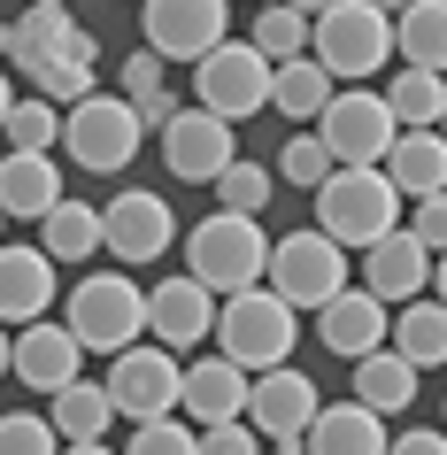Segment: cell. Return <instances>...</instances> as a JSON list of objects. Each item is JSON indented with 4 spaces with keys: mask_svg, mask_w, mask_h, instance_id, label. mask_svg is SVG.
<instances>
[{
    "mask_svg": "<svg viewBox=\"0 0 447 455\" xmlns=\"http://www.w3.org/2000/svg\"><path fill=\"white\" fill-rule=\"evenodd\" d=\"M301 440L308 455H386V417L371 402H324Z\"/></svg>",
    "mask_w": 447,
    "mask_h": 455,
    "instance_id": "obj_22",
    "label": "cell"
},
{
    "mask_svg": "<svg viewBox=\"0 0 447 455\" xmlns=\"http://www.w3.org/2000/svg\"><path fill=\"white\" fill-rule=\"evenodd\" d=\"M270 193H278V170H262V163H224V178H216V209L262 216V209H270Z\"/></svg>",
    "mask_w": 447,
    "mask_h": 455,
    "instance_id": "obj_34",
    "label": "cell"
},
{
    "mask_svg": "<svg viewBox=\"0 0 447 455\" xmlns=\"http://www.w3.org/2000/svg\"><path fill=\"white\" fill-rule=\"evenodd\" d=\"M54 8H70V0H54Z\"/></svg>",
    "mask_w": 447,
    "mask_h": 455,
    "instance_id": "obj_50",
    "label": "cell"
},
{
    "mask_svg": "<svg viewBox=\"0 0 447 455\" xmlns=\"http://www.w3.org/2000/svg\"><path fill=\"white\" fill-rule=\"evenodd\" d=\"M147 332L163 339V347H201V339H216V286H201L193 270L147 286Z\"/></svg>",
    "mask_w": 447,
    "mask_h": 455,
    "instance_id": "obj_16",
    "label": "cell"
},
{
    "mask_svg": "<svg viewBox=\"0 0 447 455\" xmlns=\"http://www.w3.org/2000/svg\"><path fill=\"white\" fill-rule=\"evenodd\" d=\"M16 371V339H8V324H0V379Z\"/></svg>",
    "mask_w": 447,
    "mask_h": 455,
    "instance_id": "obj_46",
    "label": "cell"
},
{
    "mask_svg": "<svg viewBox=\"0 0 447 455\" xmlns=\"http://www.w3.org/2000/svg\"><path fill=\"white\" fill-rule=\"evenodd\" d=\"M140 31L163 62H201L216 39H232V0H140Z\"/></svg>",
    "mask_w": 447,
    "mask_h": 455,
    "instance_id": "obj_12",
    "label": "cell"
},
{
    "mask_svg": "<svg viewBox=\"0 0 447 455\" xmlns=\"http://www.w3.org/2000/svg\"><path fill=\"white\" fill-rule=\"evenodd\" d=\"M0 54H8V62H16L31 85H39L47 70L93 62V31L77 24L70 8H54V0H31L24 16H8V24H0Z\"/></svg>",
    "mask_w": 447,
    "mask_h": 455,
    "instance_id": "obj_9",
    "label": "cell"
},
{
    "mask_svg": "<svg viewBox=\"0 0 447 455\" xmlns=\"http://www.w3.org/2000/svg\"><path fill=\"white\" fill-rule=\"evenodd\" d=\"M62 293H54V255L47 247H8L0 240V324H39Z\"/></svg>",
    "mask_w": 447,
    "mask_h": 455,
    "instance_id": "obj_20",
    "label": "cell"
},
{
    "mask_svg": "<svg viewBox=\"0 0 447 455\" xmlns=\"http://www.w3.org/2000/svg\"><path fill=\"white\" fill-rule=\"evenodd\" d=\"M316 332H324V355H371V347H386V293L371 286H339L316 309Z\"/></svg>",
    "mask_w": 447,
    "mask_h": 455,
    "instance_id": "obj_19",
    "label": "cell"
},
{
    "mask_svg": "<svg viewBox=\"0 0 447 455\" xmlns=\"http://www.w3.org/2000/svg\"><path fill=\"white\" fill-rule=\"evenodd\" d=\"M386 178H394L409 201H424V193H447V132H440V124L394 132V147H386Z\"/></svg>",
    "mask_w": 447,
    "mask_h": 455,
    "instance_id": "obj_23",
    "label": "cell"
},
{
    "mask_svg": "<svg viewBox=\"0 0 447 455\" xmlns=\"http://www.w3.org/2000/svg\"><path fill=\"white\" fill-rule=\"evenodd\" d=\"M386 455H447V425H409V432H394Z\"/></svg>",
    "mask_w": 447,
    "mask_h": 455,
    "instance_id": "obj_42",
    "label": "cell"
},
{
    "mask_svg": "<svg viewBox=\"0 0 447 455\" xmlns=\"http://www.w3.org/2000/svg\"><path fill=\"white\" fill-rule=\"evenodd\" d=\"M417 363L401 355V347H371V355H355V402H371L378 417H401V409L417 402Z\"/></svg>",
    "mask_w": 447,
    "mask_h": 455,
    "instance_id": "obj_25",
    "label": "cell"
},
{
    "mask_svg": "<svg viewBox=\"0 0 447 455\" xmlns=\"http://www.w3.org/2000/svg\"><path fill=\"white\" fill-rule=\"evenodd\" d=\"M255 8H262V0H255Z\"/></svg>",
    "mask_w": 447,
    "mask_h": 455,
    "instance_id": "obj_54",
    "label": "cell"
},
{
    "mask_svg": "<svg viewBox=\"0 0 447 455\" xmlns=\"http://www.w3.org/2000/svg\"><path fill=\"white\" fill-rule=\"evenodd\" d=\"M39 93L62 100V108H77L85 93H100V77H93V62H70V70H47V77H39Z\"/></svg>",
    "mask_w": 447,
    "mask_h": 455,
    "instance_id": "obj_39",
    "label": "cell"
},
{
    "mask_svg": "<svg viewBox=\"0 0 447 455\" xmlns=\"http://www.w3.org/2000/svg\"><path fill=\"white\" fill-rule=\"evenodd\" d=\"M409 232H417V240L432 247V255H440V247H447V193H424V201H417V216H409Z\"/></svg>",
    "mask_w": 447,
    "mask_h": 455,
    "instance_id": "obj_41",
    "label": "cell"
},
{
    "mask_svg": "<svg viewBox=\"0 0 447 455\" xmlns=\"http://www.w3.org/2000/svg\"><path fill=\"white\" fill-rule=\"evenodd\" d=\"M394 347L417 363V371H447V301L440 293H432V301H401Z\"/></svg>",
    "mask_w": 447,
    "mask_h": 455,
    "instance_id": "obj_30",
    "label": "cell"
},
{
    "mask_svg": "<svg viewBox=\"0 0 447 455\" xmlns=\"http://www.w3.org/2000/svg\"><path fill=\"white\" fill-rule=\"evenodd\" d=\"M316 224H324L339 247H371V240H386L401 224V186L378 163H339L324 186H316Z\"/></svg>",
    "mask_w": 447,
    "mask_h": 455,
    "instance_id": "obj_2",
    "label": "cell"
},
{
    "mask_svg": "<svg viewBox=\"0 0 447 455\" xmlns=\"http://www.w3.org/2000/svg\"><path fill=\"white\" fill-rule=\"evenodd\" d=\"M8 108H16V93H8V70H0V124H8Z\"/></svg>",
    "mask_w": 447,
    "mask_h": 455,
    "instance_id": "obj_47",
    "label": "cell"
},
{
    "mask_svg": "<svg viewBox=\"0 0 447 455\" xmlns=\"http://www.w3.org/2000/svg\"><path fill=\"white\" fill-rule=\"evenodd\" d=\"M432 293H440V301H447V247H440V255H432Z\"/></svg>",
    "mask_w": 447,
    "mask_h": 455,
    "instance_id": "obj_45",
    "label": "cell"
},
{
    "mask_svg": "<svg viewBox=\"0 0 447 455\" xmlns=\"http://www.w3.org/2000/svg\"><path fill=\"white\" fill-rule=\"evenodd\" d=\"M378 8H386V16H401V8H409V0H378Z\"/></svg>",
    "mask_w": 447,
    "mask_h": 455,
    "instance_id": "obj_49",
    "label": "cell"
},
{
    "mask_svg": "<svg viewBox=\"0 0 447 455\" xmlns=\"http://www.w3.org/2000/svg\"><path fill=\"white\" fill-rule=\"evenodd\" d=\"M394 54L447 77V0H409L394 16Z\"/></svg>",
    "mask_w": 447,
    "mask_h": 455,
    "instance_id": "obj_27",
    "label": "cell"
},
{
    "mask_svg": "<svg viewBox=\"0 0 447 455\" xmlns=\"http://www.w3.org/2000/svg\"><path fill=\"white\" fill-rule=\"evenodd\" d=\"M293 8H301V16H324V8H331V0H293Z\"/></svg>",
    "mask_w": 447,
    "mask_h": 455,
    "instance_id": "obj_48",
    "label": "cell"
},
{
    "mask_svg": "<svg viewBox=\"0 0 447 455\" xmlns=\"http://www.w3.org/2000/svg\"><path fill=\"white\" fill-rule=\"evenodd\" d=\"M293 339H301V309H293L278 286H239V293L216 301V347L232 363H247V371L285 363Z\"/></svg>",
    "mask_w": 447,
    "mask_h": 455,
    "instance_id": "obj_1",
    "label": "cell"
},
{
    "mask_svg": "<svg viewBox=\"0 0 447 455\" xmlns=\"http://www.w3.org/2000/svg\"><path fill=\"white\" fill-rule=\"evenodd\" d=\"M255 47L270 54V62L308 54V16L293 8V0H262V8H255Z\"/></svg>",
    "mask_w": 447,
    "mask_h": 455,
    "instance_id": "obj_33",
    "label": "cell"
},
{
    "mask_svg": "<svg viewBox=\"0 0 447 455\" xmlns=\"http://www.w3.org/2000/svg\"><path fill=\"white\" fill-rule=\"evenodd\" d=\"M308 54H316L331 77L363 85V77L386 70V54H394V16H386L378 0H331L324 16H308Z\"/></svg>",
    "mask_w": 447,
    "mask_h": 455,
    "instance_id": "obj_4",
    "label": "cell"
},
{
    "mask_svg": "<svg viewBox=\"0 0 447 455\" xmlns=\"http://www.w3.org/2000/svg\"><path fill=\"white\" fill-rule=\"evenodd\" d=\"M386 108H394L401 132L440 124V116H447V77H440V70H417V62H401V77L386 85Z\"/></svg>",
    "mask_w": 447,
    "mask_h": 455,
    "instance_id": "obj_31",
    "label": "cell"
},
{
    "mask_svg": "<svg viewBox=\"0 0 447 455\" xmlns=\"http://www.w3.org/2000/svg\"><path fill=\"white\" fill-rule=\"evenodd\" d=\"M0 140L16 147V155H54V147H62V100H47V93L16 100L8 124H0Z\"/></svg>",
    "mask_w": 447,
    "mask_h": 455,
    "instance_id": "obj_32",
    "label": "cell"
},
{
    "mask_svg": "<svg viewBox=\"0 0 447 455\" xmlns=\"http://www.w3.org/2000/svg\"><path fill=\"white\" fill-rule=\"evenodd\" d=\"M62 201V163L54 155H0V209L16 216V224H39V216Z\"/></svg>",
    "mask_w": 447,
    "mask_h": 455,
    "instance_id": "obj_24",
    "label": "cell"
},
{
    "mask_svg": "<svg viewBox=\"0 0 447 455\" xmlns=\"http://www.w3.org/2000/svg\"><path fill=\"white\" fill-rule=\"evenodd\" d=\"M147 124L140 108H132V93H85L77 108H62V155H70L77 170H124L132 155H140Z\"/></svg>",
    "mask_w": 447,
    "mask_h": 455,
    "instance_id": "obj_7",
    "label": "cell"
},
{
    "mask_svg": "<svg viewBox=\"0 0 447 455\" xmlns=\"http://www.w3.org/2000/svg\"><path fill=\"white\" fill-rule=\"evenodd\" d=\"M440 417H447V409H440Z\"/></svg>",
    "mask_w": 447,
    "mask_h": 455,
    "instance_id": "obj_53",
    "label": "cell"
},
{
    "mask_svg": "<svg viewBox=\"0 0 447 455\" xmlns=\"http://www.w3.org/2000/svg\"><path fill=\"white\" fill-rule=\"evenodd\" d=\"M170 240H178V216H170L163 193H116V201L100 209V247H108L124 270L163 263Z\"/></svg>",
    "mask_w": 447,
    "mask_h": 455,
    "instance_id": "obj_14",
    "label": "cell"
},
{
    "mask_svg": "<svg viewBox=\"0 0 447 455\" xmlns=\"http://www.w3.org/2000/svg\"><path fill=\"white\" fill-rule=\"evenodd\" d=\"M270 286H278L293 309H324L331 293L347 286V247L331 240L324 224L285 232V240H270Z\"/></svg>",
    "mask_w": 447,
    "mask_h": 455,
    "instance_id": "obj_10",
    "label": "cell"
},
{
    "mask_svg": "<svg viewBox=\"0 0 447 455\" xmlns=\"http://www.w3.org/2000/svg\"><path fill=\"white\" fill-rule=\"evenodd\" d=\"M0 224H8V209H0Z\"/></svg>",
    "mask_w": 447,
    "mask_h": 455,
    "instance_id": "obj_51",
    "label": "cell"
},
{
    "mask_svg": "<svg viewBox=\"0 0 447 455\" xmlns=\"http://www.w3.org/2000/svg\"><path fill=\"white\" fill-rule=\"evenodd\" d=\"M247 386H255V371L216 347V355L186 363V394H178V409L201 417V425H224V417H247Z\"/></svg>",
    "mask_w": 447,
    "mask_h": 455,
    "instance_id": "obj_21",
    "label": "cell"
},
{
    "mask_svg": "<svg viewBox=\"0 0 447 455\" xmlns=\"http://www.w3.org/2000/svg\"><path fill=\"white\" fill-rule=\"evenodd\" d=\"M39 247H47L54 263H85V255H100V209L62 193V201L39 216Z\"/></svg>",
    "mask_w": 447,
    "mask_h": 455,
    "instance_id": "obj_28",
    "label": "cell"
},
{
    "mask_svg": "<svg viewBox=\"0 0 447 455\" xmlns=\"http://www.w3.org/2000/svg\"><path fill=\"white\" fill-rule=\"evenodd\" d=\"M0 455H62V432H54V417L39 409H16V417H0Z\"/></svg>",
    "mask_w": 447,
    "mask_h": 455,
    "instance_id": "obj_37",
    "label": "cell"
},
{
    "mask_svg": "<svg viewBox=\"0 0 447 455\" xmlns=\"http://www.w3.org/2000/svg\"><path fill=\"white\" fill-rule=\"evenodd\" d=\"M331 85H339V77H331L316 54H293V62H278V77H270V108L293 116V124H308V116H324Z\"/></svg>",
    "mask_w": 447,
    "mask_h": 455,
    "instance_id": "obj_29",
    "label": "cell"
},
{
    "mask_svg": "<svg viewBox=\"0 0 447 455\" xmlns=\"http://www.w3.org/2000/svg\"><path fill=\"white\" fill-rule=\"evenodd\" d=\"M270 77H278V62L255 47V39H216L201 62H193V100L201 108H216V116H262L270 108Z\"/></svg>",
    "mask_w": 447,
    "mask_h": 455,
    "instance_id": "obj_6",
    "label": "cell"
},
{
    "mask_svg": "<svg viewBox=\"0 0 447 455\" xmlns=\"http://www.w3.org/2000/svg\"><path fill=\"white\" fill-rule=\"evenodd\" d=\"M108 402H116V417H170L178 409V394H186V363H178V347H163V339L147 332L132 339V347H116L108 355Z\"/></svg>",
    "mask_w": 447,
    "mask_h": 455,
    "instance_id": "obj_8",
    "label": "cell"
},
{
    "mask_svg": "<svg viewBox=\"0 0 447 455\" xmlns=\"http://www.w3.org/2000/svg\"><path fill=\"white\" fill-rule=\"evenodd\" d=\"M440 132H447V116H440Z\"/></svg>",
    "mask_w": 447,
    "mask_h": 455,
    "instance_id": "obj_52",
    "label": "cell"
},
{
    "mask_svg": "<svg viewBox=\"0 0 447 455\" xmlns=\"http://www.w3.org/2000/svg\"><path fill=\"white\" fill-rule=\"evenodd\" d=\"M77 363H85V339L70 332V324H16V371L8 379L31 386V394H54V386H70L77 379Z\"/></svg>",
    "mask_w": 447,
    "mask_h": 455,
    "instance_id": "obj_17",
    "label": "cell"
},
{
    "mask_svg": "<svg viewBox=\"0 0 447 455\" xmlns=\"http://www.w3.org/2000/svg\"><path fill=\"white\" fill-rule=\"evenodd\" d=\"M124 455H201V432L170 409V417H140L132 425V440H124Z\"/></svg>",
    "mask_w": 447,
    "mask_h": 455,
    "instance_id": "obj_36",
    "label": "cell"
},
{
    "mask_svg": "<svg viewBox=\"0 0 447 455\" xmlns=\"http://www.w3.org/2000/svg\"><path fill=\"white\" fill-rule=\"evenodd\" d=\"M163 163L178 186H216L224 178V163H239L232 147V116H216V108H178V116L163 124Z\"/></svg>",
    "mask_w": 447,
    "mask_h": 455,
    "instance_id": "obj_13",
    "label": "cell"
},
{
    "mask_svg": "<svg viewBox=\"0 0 447 455\" xmlns=\"http://www.w3.org/2000/svg\"><path fill=\"white\" fill-rule=\"evenodd\" d=\"M62 455H116L108 440H62Z\"/></svg>",
    "mask_w": 447,
    "mask_h": 455,
    "instance_id": "obj_43",
    "label": "cell"
},
{
    "mask_svg": "<svg viewBox=\"0 0 447 455\" xmlns=\"http://www.w3.org/2000/svg\"><path fill=\"white\" fill-rule=\"evenodd\" d=\"M186 270L216 293H239V286H262L270 278V240H262V216H239V209H216L186 232Z\"/></svg>",
    "mask_w": 447,
    "mask_h": 455,
    "instance_id": "obj_3",
    "label": "cell"
},
{
    "mask_svg": "<svg viewBox=\"0 0 447 455\" xmlns=\"http://www.w3.org/2000/svg\"><path fill=\"white\" fill-rule=\"evenodd\" d=\"M47 417H54V432H62V440H108L116 402H108V386H100V379H85V371H77L70 386H54V394H47Z\"/></svg>",
    "mask_w": 447,
    "mask_h": 455,
    "instance_id": "obj_26",
    "label": "cell"
},
{
    "mask_svg": "<svg viewBox=\"0 0 447 455\" xmlns=\"http://www.w3.org/2000/svg\"><path fill=\"white\" fill-rule=\"evenodd\" d=\"M394 108H386V93H371V85H347V93L324 100V116H316V140L331 147V163H386V147H394Z\"/></svg>",
    "mask_w": 447,
    "mask_h": 455,
    "instance_id": "obj_11",
    "label": "cell"
},
{
    "mask_svg": "<svg viewBox=\"0 0 447 455\" xmlns=\"http://www.w3.org/2000/svg\"><path fill=\"white\" fill-rule=\"evenodd\" d=\"M363 286L386 293V301H417V293H432V247H424L409 224H394L386 240L363 247Z\"/></svg>",
    "mask_w": 447,
    "mask_h": 455,
    "instance_id": "obj_18",
    "label": "cell"
},
{
    "mask_svg": "<svg viewBox=\"0 0 447 455\" xmlns=\"http://www.w3.org/2000/svg\"><path fill=\"white\" fill-rule=\"evenodd\" d=\"M270 170H278L285 186H301V193H316V186H324V178H331V170H339V163H331V147L316 140V132H293V140L278 147V163H270Z\"/></svg>",
    "mask_w": 447,
    "mask_h": 455,
    "instance_id": "obj_35",
    "label": "cell"
},
{
    "mask_svg": "<svg viewBox=\"0 0 447 455\" xmlns=\"http://www.w3.org/2000/svg\"><path fill=\"white\" fill-rule=\"evenodd\" d=\"M270 455H308V440H301V432H285V440H270Z\"/></svg>",
    "mask_w": 447,
    "mask_h": 455,
    "instance_id": "obj_44",
    "label": "cell"
},
{
    "mask_svg": "<svg viewBox=\"0 0 447 455\" xmlns=\"http://www.w3.org/2000/svg\"><path fill=\"white\" fill-rule=\"evenodd\" d=\"M163 70H170V62L155 47H132V54H124V93H132V100H140V93H163Z\"/></svg>",
    "mask_w": 447,
    "mask_h": 455,
    "instance_id": "obj_40",
    "label": "cell"
},
{
    "mask_svg": "<svg viewBox=\"0 0 447 455\" xmlns=\"http://www.w3.org/2000/svg\"><path fill=\"white\" fill-rule=\"evenodd\" d=\"M201 455H262V432L247 417H224V425H201Z\"/></svg>",
    "mask_w": 447,
    "mask_h": 455,
    "instance_id": "obj_38",
    "label": "cell"
},
{
    "mask_svg": "<svg viewBox=\"0 0 447 455\" xmlns=\"http://www.w3.org/2000/svg\"><path fill=\"white\" fill-rule=\"evenodd\" d=\"M62 324L85 339V355H116V347H132V339H147V293H140V278H124V270L77 278V293H62Z\"/></svg>",
    "mask_w": 447,
    "mask_h": 455,
    "instance_id": "obj_5",
    "label": "cell"
},
{
    "mask_svg": "<svg viewBox=\"0 0 447 455\" xmlns=\"http://www.w3.org/2000/svg\"><path fill=\"white\" fill-rule=\"evenodd\" d=\"M316 379L308 371H293V363H270V371H255V386H247V425L262 432V440H285V432H308V417H316Z\"/></svg>",
    "mask_w": 447,
    "mask_h": 455,
    "instance_id": "obj_15",
    "label": "cell"
}]
</instances>
